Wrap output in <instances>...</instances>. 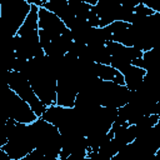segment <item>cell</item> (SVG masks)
<instances>
[{
    "label": "cell",
    "instance_id": "obj_1",
    "mask_svg": "<svg viewBox=\"0 0 160 160\" xmlns=\"http://www.w3.org/2000/svg\"><path fill=\"white\" fill-rule=\"evenodd\" d=\"M62 58L40 56L28 60L20 74L30 82L39 100L46 106L56 105V81L62 66Z\"/></svg>",
    "mask_w": 160,
    "mask_h": 160
},
{
    "label": "cell",
    "instance_id": "obj_2",
    "mask_svg": "<svg viewBox=\"0 0 160 160\" xmlns=\"http://www.w3.org/2000/svg\"><path fill=\"white\" fill-rule=\"evenodd\" d=\"M38 29L41 49L46 56L61 58L72 45V36L65 24L44 8L38 10Z\"/></svg>",
    "mask_w": 160,
    "mask_h": 160
},
{
    "label": "cell",
    "instance_id": "obj_3",
    "mask_svg": "<svg viewBox=\"0 0 160 160\" xmlns=\"http://www.w3.org/2000/svg\"><path fill=\"white\" fill-rule=\"evenodd\" d=\"M38 10L39 8L36 5H31L29 15L14 36V50L19 59L30 60L45 55L39 40Z\"/></svg>",
    "mask_w": 160,
    "mask_h": 160
},
{
    "label": "cell",
    "instance_id": "obj_4",
    "mask_svg": "<svg viewBox=\"0 0 160 160\" xmlns=\"http://www.w3.org/2000/svg\"><path fill=\"white\" fill-rule=\"evenodd\" d=\"M38 119L31 108L8 84H0V126H4L9 120L19 124H32Z\"/></svg>",
    "mask_w": 160,
    "mask_h": 160
},
{
    "label": "cell",
    "instance_id": "obj_5",
    "mask_svg": "<svg viewBox=\"0 0 160 160\" xmlns=\"http://www.w3.org/2000/svg\"><path fill=\"white\" fill-rule=\"evenodd\" d=\"M8 141L1 150L12 160H20L35 150V140L30 124H19L9 120L5 124Z\"/></svg>",
    "mask_w": 160,
    "mask_h": 160
},
{
    "label": "cell",
    "instance_id": "obj_6",
    "mask_svg": "<svg viewBox=\"0 0 160 160\" xmlns=\"http://www.w3.org/2000/svg\"><path fill=\"white\" fill-rule=\"evenodd\" d=\"M30 9L31 5L26 0H0V31L15 36Z\"/></svg>",
    "mask_w": 160,
    "mask_h": 160
},
{
    "label": "cell",
    "instance_id": "obj_7",
    "mask_svg": "<svg viewBox=\"0 0 160 160\" xmlns=\"http://www.w3.org/2000/svg\"><path fill=\"white\" fill-rule=\"evenodd\" d=\"M30 126L34 134L35 149L42 155L59 158L61 151V135L59 130L41 118L30 124Z\"/></svg>",
    "mask_w": 160,
    "mask_h": 160
},
{
    "label": "cell",
    "instance_id": "obj_8",
    "mask_svg": "<svg viewBox=\"0 0 160 160\" xmlns=\"http://www.w3.org/2000/svg\"><path fill=\"white\" fill-rule=\"evenodd\" d=\"M41 119L54 125L60 135H70V134H81V122L80 115L75 108H62L59 105H52L46 108Z\"/></svg>",
    "mask_w": 160,
    "mask_h": 160
},
{
    "label": "cell",
    "instance_id": "obj_9",
    "mask_svg": "<svg viewBox=\"0 0 160 160\" xmlns=\"http://www.w3.org/2000/svg\"><path fill=\"white\" fill-rule=\"evenodd\" d=\"M131 91L125 85H119L111 81H99L96 88V98L100 106L120 109L130 100Z\"/></svg>",
    "mask_w": 160,
    "mask_h": 160
},
{
    "label": "cell",
    "instance_id": "obj_10",
    "mask_svg": "<svg viewBox=\"0 0 160 160\" xmlns=\"http://www.w3.org/2000/svg\"><path fill=\"white\" fill-rule=\"evenodd\" d=\"M8 86L31 108L38 118H41V115L46 110V106L35 95L34 90L30 86V82L24 75L18 71H10L8 76Z\"/></svg>",
    "mask_w": 160,
    "mask_h": 160
},
{
    "label": "cell",
    "instance_id": "obj_11",
    "mask_svg": "<svg viewBox=\"0 0 160 160\" xmlns=\"http://www.w3.org/2000/svg\"><path fill=\"white\" fill-rule=\"evenodd\" d=\"M106 46L110 54V66L116 69L119 72L130 66L134 60L141 58L142 55V51H140L139 49L124 46L118 42H108Z\"/></svg>",
    "mask_w": 160,
    "mask_h": 160
},
{
    "label": "cell",
    "instance_id": "obj_12",
    "mask_svg": "<svg viewBox=\"0 0 160 160\" xmlns=\"http://www.w3.org/2000/svg\"><path fill=\"white\" fill-rule=\"evenodd\" d=\"M120 74L124 78V85L132 92V91H136L140 88L146 72H145V70H142L140 68L130 65V66L125 68L124 70H121Z\"/></svg>",
    "mask_w": 160,
    "mask_h": 160
},
{
    "label": "cell",
    "instance_id": "obj_13",
    "mask_svg": "<svg viewBox=\"0 0 160 160\" xmlns=\"http://www.w3.org/2000/svg\"><path fill=\"white\" fill-rule=\"evenodd\" d=\"M95 75L102 81H111L119 85H124V78L122 75L114 69L110 65H102V64H95Z\"/></svg>",
    "mask_w": 160,
    "mask_h": 160
},
{
    "label": "cell",
    "instance_id": "obj_14",
    "mask_svg": "<svg viewBox=\"0 0 160 160\" xmlns=\"http://www.w3.org/2000/svg\"><path fill=\"white\" fill-rule=\"evenodd\" d=\"M6 141H8V131L4 125V126H0V149L6 144Z\"/></svg>",
    "mask_w": 160,
    "mask_h": 160
}]
</instances>
